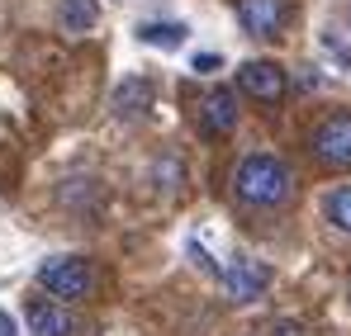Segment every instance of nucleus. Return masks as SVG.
Wrapping results in <instances>:
<instances>
[{"instance_id": "0eeeda50", "label": "nucleus", "mask_w": 351, "mask_h": 336, "mask_svg": "<svg viewBox=\"0 0 351 336\" xmlns=\"http://www.w3.org/2000/svg\"><path fill=\"white\" fill-rule=\"evenodd\" d=\"M237 90H228V86H214L204 100H199V128L209 133V138H228L237 128Z\"/></svg>"}, {"instance_id": "6e6552de", "label": "nucleus", "mask_w": 351, "mask_h": 336, "mask_svg": "<svg viewBox=\"0 0 351 336\" xmlns=\"http://www.w3.org/2000/svg\"><path fill=\"white\" fill-rule=\"evenodd\" d=\"M71 332H76V318L66 313V303H53V298L29 303V336H71Z\"/></svg>"}, {"instance_id": "2eb2a0df", "label": "nucleus", "mask_w": 351, "mask_h": 336, "mask_svg": "<svg viewBox=\"0 0 351 336\" xmlns=\"http://www.w3.org/2000/svg\"><path fill=\"white\" fill-rule=\"evenodd\" d=\"M0 336H14V322H10V313H0Z\"/></svg>"}, {"instance_id": "f257e3e1", "label": "nucleus", "mask_w": 351, "mask_h": 336, "mask_svg": "<svg viewBox=\"0 0 351 336\" xmlns=\"http://www.w3.org/2000/svg\"><path fill=\"white\" fill-rule=\"evenodd\" d=\"M233 194L247 209H285L294 199V170L285 157L271 152H252L233 170Z\"/></svg>"}, {"instance_id": "9d476101", "label": "nucleus", "mask_w": 351, "mask_h": 336, "mask_svg": "<svg viewBox=\"0 0 351 336\" xmlns=\"http://www.w3.org/2000/svg\"><path fill=\"white\" fill-rule=\"evenodd\" d=\"M95 19H100V0H58L62 34H90Z\"/></svg>"}, {"instance_id": "f03ea898", "label": "nucleus", "mask_w": 351, "mask_h": 336, "mask_svg": "<svg viewBox=\"0 0 351 336\" xmlns=\"http://www.w3.org/2000/svg\"><path fill=\"white\" fill-rule=\"evenodd\" d=\"M38 284H43L53 298L76 303V298H86V294L95 289V266H90L86 256H48V261L38 266Z\"/></svg>"}, {"instance_id": "7ed1b4c3", "label": "nucleus", "mask_w": 351, "mask_h": 336, "mask_svg": "<svg viewBox=\"0 0 351 336\" xmlns=\"http://www.w3.org/2000/svg\"><path fill=\"white\" fill-rule=\"evenodd\" d=\"M308 152L328 170H351V114L347 109L328 114V118L308 133Z\"/></svg>"}, {"instance_id": "9b49d317", "label": "nucleus", "mask_w": 351, "mask_h": 336, "mask_svg": "<svg viewBox=\"0 0 351 336\" xmlns=\"http://www.w3.org/2000/svg\"><path fill=\"white\" fill-rule=\"evenodd\" d=\"M323 214H328V223L337 227V232L351 237V185H337V190L323 199Z\"/></svg>"}, {"instance_id": "f8f14e48", "label": "nucleus", "mask_w": 351, "mask_h": 336, "mask_svg": "<svg viewBox=\"0 0 351 336\" xmlns=\"http://www.w3.org/2000/svg\"><path fill=\"white\" fill-rule=\"evenodd\" d=\"M138 38L152 48H180L185 43V24H138Z\"/></svg>"}, {"instance_id": "20e7f679", "label": "nucleus", "mask_w": 351, "mask_h": 336, "mask_svg": "<svg viewBox=\"0 0 351 336\" xmlns=\"http://www.w3.org/2000/svg\"><path fill=\"white\" fill-rule=\"evenodd\" d=\"M219 289L228 303H256L266 289H271V266L256 261V256H233L223 270H219Z\"/></svg>"}, {"instance_id": "dca6fc26", "label": "nucleus", "mask_w": 351, "mask_h": 336, "mask_svg": "<svg viewBox=\"0 0 351 336\" xmlns=\"http://www.w3.org/2000/svg\"><path fill=\"white\" fill-rule=\"evenodd\" d=\"M347 298H351V294H347Z\"/></svg>"}, {"instance_id": "423d86ee", "label": "nucleus", "mask_w": 351, "mask_h": 336, "mask_svg": "<svg viewBox=\"0 0 351 336\" xmlns=\"http://www.w3.org/2000/svg\"><path fill=\"white\" fill-rule=\"evenodd\" d=\"M237 24L252 38H276L290 19V0H237Z\"/></svg>"}, {"instance_id": "1a4fd4ad", "label": "nucleus", "mask_w": 351, "mask_h": 336, "mask_svg": "<svg viewBox=\"0 0 351 336\" xmlns=\"http://www.w3.org/2000/svg\"><path fill=\"white\" fill-rule=\"evenodd\" d=\"M152 95H157V86L147 81V76H123L114 86V114L119 118H138V114H147L152 109Z\"/></svg>"}, {"instance_id": "39448f33", "label": "nucleus", "mask_w": 351, "mask_h": 336, "mask_svg": "<svg viewBox=\"0 0 351 336\" xmlns=\"http://www.w3.org/2000/svg\"><path fill=\"white\" fill-rule=\"evenodd\" d=\"M237 90L252 95V100H261V105H276V100L290 90V76H285L280 62H271V57H252V62L237 66Z\"/></svg>"}, {"instance_id": "4468645a", "label": "nucleus", "mask_w": 351, "mask_h": 336, "mask_svg": "<svg viewBox=\"0 0 351 336\" xmlns=\"http://www.w3.org/2000/svg\"><path fill=\"white\" fill-rule=\"evenodd\" d=\"M209 66H219V53H204V57H195V71H209Z\"/></svg>"}, {"instance_id": "ddd939ff", "label": "nucleus", "mask_w": 351, "mask_h": 336, "mask_svg": "<svg viewBox=\"0 0 351 336\" xmlns=\"http://www.w3.org/2000/svg\"><path fill=\"white\" fill-rule=\"evenodd\" d=\"M266 336H308V327H304L299 318H276V322L266 327Z\"/></svg>"}]
</instances>
